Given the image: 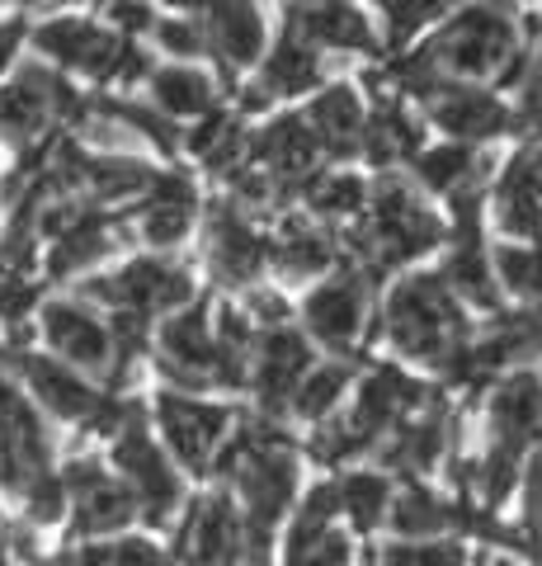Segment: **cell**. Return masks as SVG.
<instances>
[{
  "label": "cell",
  "instance_id": "1",
  "mask_svg": "<svg viewBox=\"0 0 542 566\" xmlns=\"http://www.w3.org/2000/svg\"><path fill=\"white\" fill-rule=\"evenodd\" d=\"M387 331L401 354L444 368L448 354L463 345V307L453 303L439 274H415L387 297Z\"/></svg>",
  "mask_w": 542,
  "mask_h": 566
},
{
  "label": "cell",
  "instance_id": "2",
  "mask_svg": "<svg viewBox=\"0 0 542 566\" xmlns=\"http://www.w3.org/2000/svg\"><path fill=\"white\" fill-rule=\"evenodd\" d=\"M439 218L425 212L415 203V193L387 175L378 189H373V251H378V264L392 270V264H406L415 255H425L434 241H439Z\"/></svg>",
  "mask_w": 542,
  "mask_h": 566
},
{
  "label": "cell",
  "instance_id": "3",
  "mask_svg": "<svg viewBox=\"0 0 542 566\" xmlns=\"http://www.w3.org/2000/svg\"><path fill=\"white\" fill-rule=\"evenodd\" d=\"M510 52H514V24L491 6H477L463 10L444 29V39L429 48V57L439 71H453V76H491Z\"/></svg>",
  "mask_w": 542,
  "mask_h": 566
},
{
  "label": "cell",
  "instance_id": "4",
  "mask_svg": "<svg viewBox=\"0 0 542 566\" xmlns=\"http://www.w3.org/2000/svg\"><path fill=\"white\" fill-rule=\"evenodd\" d=\"M85 297H99V303H114L118 312H174L194 297V283L180 264L166 260H132L128 270H118L114 279H91L81 289Z\"/></svg>",
  "mask_w": 542,
  "mask_h": 566
},
{
  "label": "cell",
  "instance_id": "5",
  "mask_svg": "<svg viewBox=\"0 0 542 566\" xmlns=\"http://www.w3.org/2000/svg\"><path fill=\"white\" fill-rule=\"evenodd\" d=\"M114 463L124 468L137 510H142L151 524L170 520V510L180 505V476L170 472L161 449L151 444V434L142 430V416H132L124 424V439H118V449H114Z\"/></svg>",
  "mask_w": 542,
  "mask_h": 566
},
{
  "label": "cell",
  "instance_id": "6",
  "mask_svg": "<svg viewBox=\"0 0 542 566\" xmlns=\"http://www.w3.org/2000/svg\"><path fill=\"white\" fill-rule=\"evenodd\" d=\"M39 476H47V434L39 416L0 382V491L24 495Z\"/></svg>",
  "mask_w": 542,
  "mask_h": 566
},
{
  "label": "cell",
  "instance_id": "7",
  "mask_svg": "<svg viewBox=\"0 0 542 566\" xmlns=\"http://www.w3.org/2000/svg\"><path fill=\"white\" fill-rule=\"evenodd\" d=\"M246 444V439H241ZM241 476V495H246L251 515L246 524L259 528V534H269V528L284 520V510L293 501V486H297V463H293V449L288 444H274V449H251L246 444V458L236 463Z\"/></svg>",
  "mask_w": 542,
  "mask_h": 566
},
{
  "label": "cell",
  "instance_id": "8",
  "mask_svg": "<svg viewBox=\"0 0 542 566\" xmlns=\"http://www.w3.org/2000/svg\"><path fill=\"white\" fill-rule=\"evenodd\" d=\"M241 543H246V528H241L236 505L226 495H208L184 524L180 553L189 566H232L241 557Z\"/></svg>",
  "mask_w": 542,
  "mask_h": 566
},
{
  "label": "cell",
  "instance_id": "9",
  "mask_svg": "<svg viewBox=\"0 0 542 566\" xmlns=\"http://www.w3.org/2000/svg\"><path fill=\"white\" fill-rule=\"evenodd\" d=\"M307 368H311L307 340L288 326H274L265 340H259V364H255L259 406H265V411H288L297 382L307 378Z\"/></svg>",
  "mask_w": 542,
  "mask_h": 566
},
{
  "label": "cell",
  "instance_id": "10",
  "mask_svg": "<svg viewBox=\"0 0 542 566\" xmlns=\"http://www.w3.org/2000/svg\"><path fill=\"white\" fill-rule=\"evenodd\" d=\"M156 416H161L170 449L180 453V463H189V468L208 463V453L217 449L226 420H232L222 406H203V401H189V397H174V392H166L156 401Z\"/></svg>",
  "mask_w": 542,
  "mask_h": 566
},
{
  "label": "cell",
  "instance_id": "11",
  "mask_svg": "<svg viewBox=\"0 0 542 566\" xmlns=\"http://www.w3.org/2000/svg\"><path fill=\"white\" fill-rule=\"evenodd\" d=\"M39 48L47 52L52 62L91 71V76L109 81V71H114L118 57H124L128 43L114 39V33H104V29H95V24H85V20H52V24L39 29Z\"/></svg>",
  "mask_w": 542,
  "mask_h": 566
},
{
  "label": "cell",
  "instance_id": "12",
  "mask_svg": "<svg viewBox=\"0 0 542 566\" xmlns=\"http://www.w3.org/2000/svg\"><path fill=\"white\" fill-rule=\"evenodd\" d=\"M161 374L180 387H203L213 378V335H208L203 307L170 316L161 331Z\"/></svg>",
  "mask_w": 542,
  "mask_h": 566
},
{
  "label": "cell",
  "instance_id": "13",
  "mask_svg": "<svg viewBox=\"0 0 542 566\" xmlns=\"http://www.w3.org/2000/svg\"><path fill=\"white\" fill-rule=\"evenodd\" d=\"M500 227L510 237H538L542 241V147L519 151L500 175L496 189Z\"/></svg>",
  "mask_w": 542,
  "mask_h": 566
},
{
  "label": "cell",
  "instance_id": "14",
  "mask_svg": "<svg viewBox=\"0 0 542 566\" xmlns=\"http://www.w3.org/2000/svg\"><path fill=\"white\" fill-rule=\"evenodd\" d=\"M265 260H269V241H259L232 208H217L208 218V270L222 283H251Z\"/></svg>",
  "mask_w": 542,
  "mask_h": 566
},
{
  "label": "cell",
  "instance_id": "15",
  "mask_svg": "<svg viewBox=\"0 0 542 566\" xmlns=\"http://www.w3.org/2000/svg\"><path fill=\"white\" fill-rule=\"evenodd\" d=\"M43 335L62 359H72L81 368H109V359H114L109 331H104L91 312H81L76 303H47L43 307Z\"/></svg>",
  "mask_w": 542,
  "mask_h": 566
},
{
  "label": "cell",
  "instance_id": "16",
  "mask_svg": "<svg viewBox=\"0 0 542 566\" xmlns=\"http://www.w3.org/2000/svg\"><path fill=\"white\" fill-rule=\"evenodd\" d=\"M62 76H52L43 66H24L6 91H0V128L14 142H33L52 118V99H57Z\"/></svg>",
  "mask_w": 542,
  "mask_h": 566
},
{
  "label": "cell",
  "instance_id": "17",
  "mask_svg": "<svg viewBox=\"0 0 542 566\" xmlns=\"http://www.w3.org/2000/svg\"><path fill=\"white\" fill-rule=\"evenodd\" d=\"M419 401H425V387L419 382H411L406 374H396V368H378V374L363 382L349 430L359 434V444H369V439H378L401 411H415Z\"/></svg>",
  "mask_w": 542,
  "mask_h": 566
},
{
  "label": "cell",
  "instance_id": "18",
  "mask_svg": "<svg viewBox=\"0 0 542 566\" xmlns=\"http://www.w3.org/2000/svg\"><path fill=\"white\" fill-rule=\"evenodd\" d=\"M307 331L326 340L330 349H344L363 326V283L359 279H336L307 297Z\"/></svg>",
  "mask_w": 542,
  "mask_h": 566
},
{
  "label": "cell",
  "instance_id": "19",
  "mask_svg": "<svg viewBox=\"0 0 542 566\" xmlns=\"http://www.w3.org/2000/svg\"><path fill=\"white\" fill-rule=\"evenodd\" d=\"M491 424H496V449L519 458L542 424V382L533 374H514L491 401Z\"/></svg>",
  "mask_w": 542,
  "mask_h": 566
},
{
  "label": "cell",
  "instance_id": "20",
  "mask_svg": "<svg viewBox=\"0 0 542 566\" xmlns=\"http://www.w3.org/2000/svg\"><path fill=\"white\" fill-rule=\"evenodd\" d=\"M293 39H302L307 48H349V52H369L373 48V33L369 20L354 10V6H293L288 10V29Z\"/></svg>",
  "mask_w": 542,
  "mask_h": 566
},
{
  "label": "cell",
  "instance_id": "21",
  "mask_svg": "<svg viewBox=\"0 0 542 566\" xmlns=\"http://www.w3.org/2000/svg\"><path fill=\"white\" fill-rule=\"evenodd\" d=\"M199 24H203V39L213 43V52L226 62V71L251 66L259 57L265 24H259V10L255 6H208Z\"/></svg>",
  "mask_w": 542,
  "mask_h": 566
},
{
  "label": "cell",
  "instance_id": "22",
  "mask_svg": "<svg viewBox=\"0 0 542 566\" xmlns=\"http://www.w3.org/2000/svg\"><path fill=\"white\" fill-rule=\"evenodd\" d=\"M255 156L274 170L278 189H293L311 166H317L321 147H317V137H311L307 118H278L265 128V137L255 142Z\"/></svg>",
  "mask_w": 542,
  "mask_h": 566
},
{
  "label": "cell",
  "instance_id": "23",
  "mask_svg": "<svg viewBox=\"0 0 542 566\" xmlns=\"http://www.w3.org/2000/svg\"><path fill=\"white\" fill-rule=\"evenodd\" d=\"M194 222V185L184 175H151L142 203V237L151 245H174Z\"/></svg>",
  "mask_w": 542,
  "mask_h": 566
},
{
  "label": "cell",
  "instance_id": "24",
  "mask_svg": "<svg viewBox=\"0 0 542 566\" xmlns=\"http://www.w3.org/2000/svg\"><path fill=\"white\" fill-rule=\"evenodd\" d=\"M24 378L52 416H62V420H91L95 416L99 392H91L66 364L43 359V354H24Z\"/></svg>",
  "mask_w": 542,
  "mask_h": 566
},
{
  "label": "cell",
  "instance_id": "25",
  "mask_svg": "<svg viewBox=\"0 0 542 566\" xmlns=\"http://www.w3.org/2000/svg\"><path fill=\"white\" fill-rule=\"evenodd\" d=\"M307 128L317 137V147H326L330 156H354L359 151V137H363V109H359V95L349 85H330V91L317 95L307 114Z\"/></svg>",
  "mask_w": 542,
  "mask_h": 566
},
{
  "label": "cell",
  "instance_id": "26",
  "mask_svg": "<svg viewBox=\"0 0 542 566\" xmlns=\"http://www.w3.org/2000/svg\"><path fill=\"white\" fill-rule=\"evenodd\" d=\"M434 118H439V128H448L453 137H496L510 128V109L486 95V91H463V85H448L434 104Z\"/></svg>",
  "mask_w": 542,
  "mask_h": 566
},
{
  "label": "cell",
  "instance_id": "27",
  "mask_svg": "<svg viewBox=\"0 0 542 566\" xmlns=\"http://www.w3.org/2000/svg\"><path fill=\"white\" fill-rule=\"evenodd\" d=\"M317 81H321L317 52H311L302 39L284 33L278 48L265 57V95H297V91H311Z\"/></svg>",
  "mask_w": 542,
  "mask_h": 566
},
{
  "label": "cell",
  "instance_id": "28",
  "mask_svg": "<svg viewBox=\"0 0 542 566\" xmlns=\"http://www.w3.org/2000/svg\"><path fill=\"white\" fill-rule=\"evenodd\" d=\"M114 251V232H109V222L104 218H85L72 227L66 237H57V245H52V255H47V270L57 274V279H66V274H76V270H85V264H95L99 255H109Z\"/></svg>",
  "mask_w": 542,
  "mask_h": 566
},
{
  "label": "cell",
  "instance_id": "29",
  "mask_svg": "<svg viewBox=\"0 0 542 566\" xmlns=\"http://www.w3.org/2000/svg\"><path fill=\"white\" fill-rule=\"evenodd\" d=\"M359 147L369 151L378 166H392V161H401V156H415L419 151V128L396 109V104H382V109L369 123H363Z\"/></svg>",
  "mask_w": 542,
  "mask_h": 566
},
{
  "label": "cell",
  "instance_id": "30",
  "mask_svg": "<svg viewBox=\"0 0 542 566\" xmlns=\"http://www.w3.org/2000/svg\"><path fill=\"white\" fill-rule=\"evenodd\" d=\"M137 520V501L128 486H118L104 476L99 486H91L85 495H76V524L81 534H114V528H124Z\"/></svg>",
  "mask_w": 542,
  "mask_h": 566
},
{
  "label": "cell",
  "instance_id": "31",
  "mask_svg": "<svg viewBox=\"0 0 542 566\" xmlns=\"http://www.w3.org/2000/svg\"><path fill=\"white\" fill-rule=\"evenodd\" d=\"M486 170H491V161H486V156L477 161L467 147H439V151H425L415 161V175L429 189H439V193H463L471 185H481Z\"/></svg>",
  "mask_w": 542,
  "mask_h": 566
},
{
  "label": "cell",
  "instance_id": "32",
  "mask_svg": "<svg viewBox=\"0 0 542 566\" xmlns=\"http://www.w3.org/2000/svg\"><path fill=\"white\" fill-rule=\"evenodd\" d=\"M444 283H448V293L458 289L467 303H477V307H500V289H496V279H491V264H486V251H481V241H463L458 251H453V260L444 264Z\"/></svg>",
  "mask_w": 542,
  "mask_h": 566
},
{
  "label": "cell",
  "instance_id": "33",
  "mask_svg": "<svg viewBox=\"0 0 542 566\" xmlns=\"http://www.w3.org/2000/svg\"><path fill=\"white\" fill-rule=\"evenodd\" d=\"M269 255L284 274H321L336 260V245H330V237L311 232L307 222H284V237H278Z\"/></svg>",
  "mask_w": 542,
  "mask_h": 566
},
{
  "label": "cell",
  "instance_id": "34",
  "mask_svg": "<svg viewBox=\"0 0 542 566\" xmlns=\"http://www.w3.org/2000/svg\"><path fill=\"white\" fill-rule=\"evenodd\" d=\"M151 95L166 114H208L213 109V81L189 66H166L151 76Z\"/></svg>",
  "mask_w": 542,
  "mask_h": 566
},
{
  "label": "cell",
  "instance_id": "35",
  "mask_svg": "<svg viewBox=\"0 0 542 566\" xmlns=\"http://www.w3.org/2000/svg\"><path fill=\"white\" fill-rule=\"evenodd\" d=\"M453 520H458V510H448L439 495H429V491H401V501L392 505V528L401 538H434L439 528H448Z\"/></svg>",
  "mask_w": 542,
  "mask_h": 566
},
{
  "label": "cell",
  "instance_id": "36",
  "mask_svg": "<svg viewBox=\"0 0 542 566\" xmlns=\"http://www.w3.org/2000/svg\"><path fill=\"white\" fill-rule=\"evenodd\" d=\"M81 189L91 193V199H99V203H118V199H132V193L151 189V170L142 161H95L91 156Z\"/></svg>",
  "mask_w": 542,
  "mask_h": 566
},
{
  "label": "cell",
  "instance_id": "37",
  "mask_svg": "<svg viewBox=\"0 0 542 566\" xmlns=\"http://www.w3.org/2000/svg\"><path fill=\"white\" fill-rule=\"evenodd\" d=\"M241 147H246V137H241V123L232 114H213L189 133V151L203 156L208 170H232Z\"/></svg>",
  "mask_w": 542,
  "mask_h": 566
},
{
  "label": "cell",
  "instance_id": "38",
  "mask_svg": "<svg viewBox=\"0 0 542 566\" xmlns=\"http://www.w3.org/2000/svg\"><path fill=\"white\" fill-rule=\"evenodd\" d=\"M336 491H340V510H349V520L359 528H373L382 520V510H387V495H392L387 476H378V472H349Z\"/></svg>",
  "mask_w": 542,
  "mask_h": 566
},
{
  "label": "cell",
  "instance_id": "39",
  "mask_svg": "<svg viewBox=\"0 0 542 566\" xmlns=\"http://www.w3.org/2000/svg\"><path fill=\"white\" fill-rule=\"evenodd\" d=\"M344 382H349V368H344V364H326V368H317V374H307L302 382H297L293 411H297V416H307V420L326 416L330 406H336V397L344 392Z\"/></svg>",
  "mask_w": 542,
  "mask_h": 566
},
{
  "label": "cell",
  "instance_id": "40",
  "mask_svg": "<svg viewBox=\"0 0 542 566\" xmlns=\"http://www.w3.org/2000/svg\"><path fill=\"white\" fill-rule=\"evenodd\" d=\"M439 444H444V430L439 420H425V424H411V430L396 434V444L387 449V463L392 468H406V472H419L439 458Z\"/></svg>",
  "mask_w": 542,
  "mask_h": 566
},
{
  "label": "cell",
  "instance_id": "41",
  "mask_svg": "<svg viewBox=\"0 0 542 566\" xmlns=\"http://www.w3.org/2000/svg\"><path fill=\"white\" fill-rule=\"evenodd\" d=\"M288 566H349V538L336 528L288 534Z\"/></svg>",
  "mask_w": 542,
  "mask_h": 566
},
{
  "label": "cell",
  "instance_id": "42",
  "mask_svg": "<svg viewBox=\"0 0 542 566\" xmlns=\"http://www.w3.org/2000/svg\"><path fill=\"white\" fill-rule=\"evenodd\" d=\"M496 264H500V279L510 283L514 293L542 297V245H533V251H523V245H504V251H496Z\"/></svg>",
  "mask_w": 542,
  "mask_h": 566
},
{
  "label": "cell",
  "instance_id": "43",
  "mask_svg": "<svg viewBox=\"0 0 542 566\" xmlns=\"http://www.w3.org/2000/svg\"><path fill=\"white\" fill-rule=\"evenodd\" d=\"M307 199L317 212H326V218H340V212L363 208V185L354 180V175H326V180L307 185Z\"/></svg>",
  "mask_w": 542,
  "mask_h": 566
},
{
  "label": "cell",
  "instance_id": "44",
  "mask_svg": "<svg viewBox=\"0 0 542 566\" xmlns=\"http://www.w3.org/2000/svg\"><path fill=\"white\" fill-rule=\"evenodd\" d=\"M387 566H467L458 543H396L387 547Z\"/></svg>",
  "mask_w": 542,
  "mask_h": 566
},
{
  "label": "cell",
  "instance_id": "45",
  "mask_svg": "<svg viewBox=\"0 0 542 566\" xmlns=\"http://www.w3.org/2000/svg\"><path fill=\"white\" fill-rule=\"evenodd\" d=\"M104 114H114V118H124V123H132L142 137H151L161 151H174V142H180V133L170 128V118H161V114H151V109H137V104H114V99H104L99 104Z\"/></svg>",
  "mask_w": 542,
  "mask_h": 566
},
{
  "label": "cell",
  "instance_id": "46",
  "mask_svg": "<svg viewBox=\"0 0 542 566\" xmlns=\"http://www.w3.org/2000/svg\"><path fill=\"white\" fill-rule=\"evenodd\" d=\"M382 10H387V39H392V48H401L419 24L439 14L434 0H406V6H396V0H392V6H382Z\"/></svg>",
  "mask_w": 542,
  "mask_h": 566
},
{
  "label": "cell",
  "instance_id": "47",
  "mask_svg": "<svg viewBox=\"0 0 542 566\" xmlns=\"http://www.w3.org/2000/svg\"><path fill=\"white\" fill-rule=\"evenodd\" d=\"M29 515H33V524H57L62 520V505H66V486H62V476H39L29 491Z\"/></svg>",
  "mask_w": 542,
  "mask_h": 566
},
{
  "label": "cell",
  "instance_id": "48",
  "mask_svg": "<svg viewBox=\"0 0 542 566\" xmlns=\"http://www.w3.org/2000/svg\"><path fill=\"white\" fill-rule=\"evenodd\" d=\"M340 510V491L336 486H317L307 495V505L297 510L293 520V534H321V528H330V515Z\"/></svg>",
  "mask_w": 542,
  "mask_h": 566
},
{
  "label": "cell",
  "instance_id": "49",
  "mask_svg": "<svg viewBox=\"0 0 542 566\" xmlns=\"http://www.w3.org/2000/svg\"><path fill=\"white\" fill-rule=\"evenodd\" d=\"M363 444H359V434L349 430V420H340V424H326V430L311 439V453L317 458H326V463H340V458H349V453H359Z\"/></svg>",
  "mask_w": 542,
  "mask_h": 566
},
{
  "label": "cell",
  "instance_id": "50",
  "mask_svg": "<svg viewBox=\"0 0 542 566\" xmlns=\"http://www.w3.org/2000/svg\"><path fill=\"white\" fill-rule=\"evenodd\" d=\"M156 33H161V43H166L170 52H180V57H194V52L208 48L199 20H166V24H156Z\"/></svg>",
  "mask_w": 542,
  "mask_h": 566
},
{
  "label": "cell",
  "instance_id": "51",
  "mask_svg": "<svg viewBox=\"0 0 542 566\" xmlns=\"http://www.w3.org/2000/svg\"><path fill=\"white\" fill-rule=\"evenodd\" d=\"M114 566H170V557L147 538H128L114 543Z\"/></svg>",
  "mask_w": 542,
  "mask_h": 566
},
{
  "label": "cell",
  "instance_id": "52",
  "mask_svg": "<svg viewBox=\"0 0 542 566\" xmlns=\"http://www.w3.org/2000/svg\"><path fill=\"white\" fill-rule=\"evenodd\" d=\"M523 133H542V66L523 81V114H519Z\"/></svg>",
  "mask_w": 542,
  "mask_h": 566
},
{
  "label": "cell",
  "instance_id": "53",
  "mask_svg": "<svg viewBox=\"0 0 542 566\" xmlns=\"http://www.w3.org/2000/svg\"><path fill=\"white\" fill-rule=\"evenodd\" d=\"M29 303H33V289L24 279H0V316L6 322H20Z\"/></svg>",
  "mask_w": 542,
  "mask_h": 566
},
{
  "label": "cell",
  "instance_id": "54",
  "mask_svg": "<svg viewBox=\"0 0 542 566\" xmlns=\"http://www.w3.org/2000/svg\"><path fill=\"white\" fill-rule=\"evenodd\" d=\"M109 14L124 29H151V6H109Z\"/></svg>",
  "mask_w": 542,
  "mask_h": 566
},
{
  "label": "cell",
  "instance_id": "55",
  "mask_svg": "<svg viewBox=\"0 0 542 566\" xmlns=\"http://www.w3.org/2000/svg\"><path fill=\"white\" fill-rule=\"evenodd\" d=\"M251 307L259 312V322H269V326H278V322L288 316V307L278 303V297H269V293H255V297H251Z\"/></svg>",
  "mask_w": 542,
  "mask_h": 566
},
{
  "label": "cell",
  "instance_id": "56",
  "mask_svg": "<svg viewBox=\"0 0 542 566\" xmlns=\"http://www.w3.org/2000/svg\"><path fill=\"white\" fill-rule=\"evenodd\" d=\"M76 566H114V547H81L76 553Z\"/></svg>",
  "mask_w": 542,
  "mask_h": 566
},
{
  "label": "cell",
  "instance_id": "57",
  "mask_svg": "<svg viewBox=\"0 0 542 566\" xmlns=\"http://www.w3.org/2000/svg\"><path fill=\"white\" fill-rule=\"evenodd\" d=\"M14 43H20V24H0V71L10 66V57H14Z\"/></svg>",
  "mask_w": 542,
  "mask_h": 566
},
{
  "label": "cell",
  "instance_id": "58",
  "mask_svg": "<svg viewBox=\"0 0 542 566\" xmlns=\"http://www.w3.org/2000/svg\"><path fill=\"white\" fill-rule=\"evenodd\" d=\"M0 364H6V349H0Z\"/></svg>",
  "mask_w": 542,
  "mask_h": 566
}]
</instances>
